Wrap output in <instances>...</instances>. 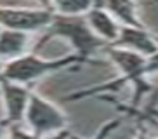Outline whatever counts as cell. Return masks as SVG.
Segmentation results:
<instances>
[{"mask_svg":"<svg viewBox=\"0 0 158 139\" xmlns=\"http://www.w3.org/2000/svg\"><path fill=\"white\" fill-rule=\"evenodd\" d=\"M64 38L71 44L75 54H78L80 57L90 61L92 65H99L101 61H96L94 56L99 51H104L108 45V42H104L101 37H98L90 24L87 23L84 16H63V14L54 12V19L52 23L47 26L44 37L40 38L37 45L33 47V51L37 52L40 47L51 38Z\"/></svg>","mask_w":158,"mask_h":139,"instance_id":"obj_1","label":"cell"},{"mask_svg":"<svg viewBox=\"0 0 158 139\" xmlns=\"http://www.w3.org/2000/svg\"><path fill=\"white\" fill-rule=\"evenodd\" d=\"M80 65H92V63L80 57L75 52L68 56H61V57H54V59H47V57H40L33 51L4 63L0 77H4L5 80H10V82H16V83L30 85L31 82H37L42 77H47L51 73L63 71V70H68V68H77Z\"/></svg>","mask_w":158,"mask_h":139,"instance_id":"obj_2","label":"cell"},{"mask_svg":"<svg viewBox=\"0 0 158 139\" xmlns=\"http://www.w3.org/2000/svg\"><path fill=\"white\" fill-rule=\"evenodd\" d=\"M24 124L28 125V130L35 136L49 137V136L64 132L68 125V116L54 103L31 91L26 113H24Z\"/></svg>","mask_w":158,"mask_h":139,"instance_id":"obj_3","label":"cell"},{"mask_svg":"<svg viewBox=\"0 0 158 139\" xmlns=\"http://www.w3.org/2000/svg\"><path fill=\"white\" fill-rule=\"evenodd\" d=\"M54 19V11L38 7V9H28V7H4L0 5V28L18 30L24 33H33L47 30V26Z\"/></svg>","mask_w":158,"mask_h":139,"instance_id":"obj_4","label":"cell"},{"mask_svg":"<svg viewBox=\"0 0 158 139\" xmlns=\"http://www.w3.org/2000/svg\"><path fill=\"white\" fill-rule=\"evenodd\" d=\"M0 92H2L5 104V120L2 122V125L9 127V125L23 124L26 106H28L30 101V94H31L30 87L0 77Z\"/></svg>","mask_w":158,"mask_h":139,"instance_id":"obj_5","label":"cell"},{"mask_svg":"<svg viewBox=\"0 0 158 139\" xmlns=\"http://www.w3.org/2000/svg\"><path fill=\"white\" fill-rule=\"evenodd\" d=\"M111 45H118L129 51H134L137 54L149 57L158 52V40L148 32L146 26L135 28V26H120V33L115 44Z\"/></svg>","mask_w":158,"mask_h":139,"instance_id":"obj_6","label":"cell"},{"mask_svg":"<svg viewBox=\"0 0 158 139\" xmlns=\"http://www.w3.org/2000/svg\"><path fill=\"white\" fill-rule=\"evenodd\" d=\"M85 19L98 37H101L108 44H115V40L118 38V33H120V23L104 7L92 5L89 12L85 14Z\"/></svg>","mask_w":158,"mask_h":139,"instance_id":"obj_7","label":"cell"},{"mask_svg":"<svg viewBox=\"0 0 158 139\" xmlns=\"http://www.w3.org/2000/svg\"><path fill=\"white\" fill-rule=\"evenodd\" d=\"M113 18L120 23V26H144L139 18V4L135 0H99V4Z\"/></svg>","mask_w":158,"mask_h":139,"instance_id":"obj_8","label":"cell"},{"mask_svg":"<svg viewBox=\"0 0 158 139\" xmlns=\"http://www.w3.org/2000/svg\"><path fill=\"white\" fill-rule=\"evenodd\" d=\"M28 45H30V33L9 30V28L0 30V59H4L5 63L26 54Z\"/></svg>","mask_w":158,"mask_h":139,"instance_id":"obj_9","label":"cell"},{"mask_svg":"<svg viewBox=\"0 0 158 139\" xmlns=\"http://www.w3.org/2000/svg\"><path fill=\"white\" fill-rule=\"evenodd\" d=\"M94 5V0H51V7L63 16H84Z\"/></svg>","mask_w":158,"mask_h":139,"instance_id":"obj_10","label":"cell"},{"mask_svg":"<svg viewBox=\"0 0 158 139\" xmlns=\"http://www.w3.org/2000/svg\"><path fill=\"white\" fill-rule=\"evenodd\" d=\"M68 136H70V132H68V130H64V132L49 136V137H38V136H35L33 132L23 129V127H21V124L9 125V139H66Z\"/></svg>","mask_w":158,"mask_h":139,"instance_id":"obj_11","label":"cell"},{"mask_svg":"<svg viewBox=\"0 0 158 139\" xmlns=\"http://www.w3.org/2000/svg\"><path fill=\"white\" fill-rule=\"evenodd\" d=\"M122 120H123V118H122V116H118V118H113L111 122L104 124L101 129H99V132L94 136L92 139H104L108 134H110V132H113L115 129H118V125L122 124ZM68 139H82V137H78V136H75V134H70V136H68Z\"/></svg>","mask_w":158,"mask_h":139,"instance_id":"obj_12","label":"cell"},{"mask_svg":"<svg viewBox=\"0 0 158 139\" xmlns=\"http://www.w3.org/2000/svg\"><path fill=\"white\" fill-rule=\"evenodd\" d=\"M135 139H151L148 136V132L144 129H137V132H135Z\"/></svg>","mask_w":158,"mask_h":139,"instance_id":"obj_13","label":"cell"},{"mask_svg":"<svg viewBox=\"0 0 158 139\" xmlns=\"http://www.w3.org/2000/svg\"><path fill=\"white\" fill-rule=\"evenodd\" d=\"M38 4H40V7H45V9H51L52 11V7H51V0H37Z\"/></svg>","mask_w":158,"mask_h":139,"instance_id":"obj_14","label":"cell"},{"mask_svg":"<svg viewBox=\"0 0 158 139\" xmlns=\"http://www.w3.org/2000/svg\"><path fill=\"white\" fill-rule=\"evenodd\" d=\"M148 118H151V120H158V108H156V110H153V111H149Z\"/></svg>","mask_w":158,"mask_h":139,"instance_id":"obj_15","label":"cell"},{"mask_svg":"<svg viewBox=\"0 0 158 139\" xmlns=\"http://www.w3.org/2000/svg\"><path fill=\"white\" fill-rule=\"evenodd\" d=\"M4 129H5V127H4L2 124H0V139H2V134H4Z\"/></svg>","mask_w":158,"mask_h":139,"instance_id":"obj_16","label":"cell"},{"mask_svg":"<svg viewBox=\"0 0 158 139\" xmlns=\"http://www.w3.org/2000/svg\"><path fill=\"white\" fill-rule=\"evenodd\" d=\"M0 30H2V28H0Z\"/></svg>","mask_w":158,"mask_h":139,"instance_id":"obj_17","label":"cell"}]
</instances>
